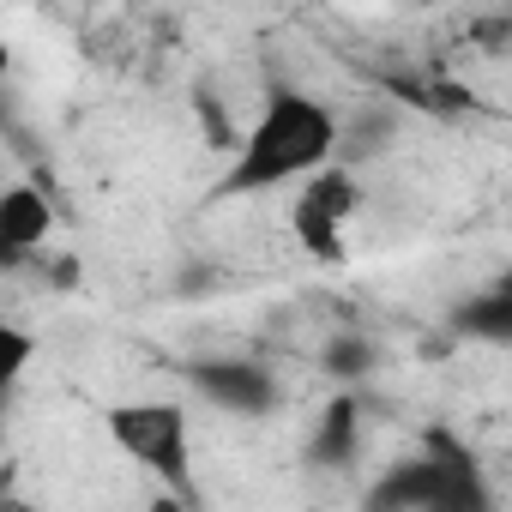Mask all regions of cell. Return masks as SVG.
Segmentation results:
<instances>
[{"label":"cell","mask_w":512,"mask_h":512,"mask_svg":"<svg viewBox=\"0 0 512 512\" xmlns=\"http://www.w3.org/2000/svg\"><path fill=\"white\" fill-rule=\"evenodd\" d=\"M13 121V43L0 37V133Z\"/></svg>","instance_id":"7c38bea8"},{"label":"cell","mask_w":512,"mask_h":512,"mask_svg":"<svg viewBox=\"0 0 512 512\" xmlns=\"http://www.w3.org/2000/svg\"><path fill=\"white\" fill-rule=\"evenodd\" d=\"M470 464H476V452H470L452 428H428V434L416 440V452L392 458V464L362 488V512H422V506H434Z\"/></svg>","instance_id":"3957f363"},{"label":"cell","mask_w":512,"mask_h":512,"mask_svg":"<svg viewBox=\"0 0 512 512\" xmlns=\"http://www.w3.org/2000/svg\"><path fill=\"white\" fill-rule=\"evenodd\" d=\"M109 446L169 494H193V416L181 398H121L103 410Z\"/></svg>","instance_id":"7a4b0ae2"},{"label":"cell","mask_w":512,"mask_h":512,"mask_svg":"<svg viewBox=\"0 0 512 512\" xmlns=\"http://www.w3.org/2000/svg\"><path fill=\"white\" fill-rule=\"evenodd\" d=\"M338 103L302 85H278L253 121L235 133L223 175L205 187V205H235V199H266L284 187H302L326 163H338Z\"/></svg>","instance_id":"6da1fadb"},{"label":"cell","mask_w":512,"mask_h":512,"mask_svg":"<svg viewBox=\"0 0 512 512\" xmlns=\"http://www.w3.org/2000/svg\"><path fill=\"white\" fill-rule=\"evenodd\" d=\"M31 362H37V338H31V326L0 320V404L19 392V380H25Z\"/></svg>","instance_id":"30bf717a"},{"label":"cell","mask_w":512,"mask_h":512,"mask_svg":"<svg viewBox=\"0 0 512 512\" xmlns=\"http://www.w3.org/2000/svg\"><path fill=\"white\" fill-rule=\"evenodd\" d=\"M422 512H500V494H494V482H488V470L482 464H470L434 506H422Z\"/></svg>","instance_id":"8fae6325"},{"label":"cell","mask_w":512,"mask_h":512,"mask_svg":"<svg viewBox=\"0 0 512 512\" xmlns=\"http://www.w3.org/2000/svg\"><path fill=\"white\" fill-rule=\"evenodd\" d=\"M320 368L338 380V392H356L374 368H380V350H374V338H362V332H344V338H332L326 350H320Z\"/></svg>","instance_id":"9c48e42d"},{"label":"cell","mask_w":512,"mask_h":512,"mask_svg":"<svg viewBox=\"0 0 512 512\" xmlns=\"http://www.w3.org/2000/svg\"><path fill=\"white\" fill-rule=\"evenodd\" d=\"M362 458V398L356 392H332L326 410L314 416V434H308V464L314 470H356Z\"/></svg>","instance_id":"52a82bcc"},{"label":"cell","mask_w":512,"mask_h":512,"mask_svg":"<svg viewBox=\"0 0 512 512\" xmlns=\"http://www.w3.org/2000/svg\"><path fill=\"white\" fill-rule=\"evenodd\" d=\"M181 386L193 398H205L211 410L223 416H241V422H260L284 404V380L272 362L247 356V350H223V356H193L181 362Z\"/></svg>","instance_id":"277c9868"},{"label":"cell","mask_w":512,"mask_h":512,"mask_svg":"<svg viewBox=\"0 0 512 512\" xmlns=\"http://www.w3.org/2000/svg\"><path fill=\"white\" fill-rule=\"evenodd\" d=\"M452 326L470 338V344H512V290L506 284H482V290H470L464 302H458V314H452Z\"/></svg>","instance_id":"ba28073f"},{"label":"cell","mask_w":512,"mask_h":512,"mask_svg":"<svg viewBox=\"0 0 512 512\" xmlns=\"http://www.w3.org/2000/svg\"><path fill=\"white\" fill-rule=\"evenodd\" d=\"M55 235V199L37 181L0 187V272H25L37 266V253Z\"/></svg>","instance_id":"8992f818"},{"label":"cell","mask_w":512,"mask_h":512,"mask_svg":"<svg viewBox=\"0 0 512 512\" xmlns=\"http://www.w3.org/2000/svg\"><path fill=\"white\" fill-rule=\"evenodd\" d=\"M362 211V175L344 163H326L290 193V235L314 260H344V235Z\"/></svg>","instance_id":"5b68a950"}]
</instances>
